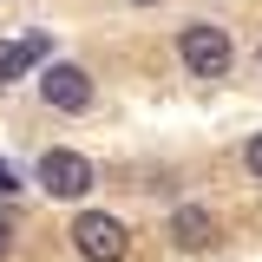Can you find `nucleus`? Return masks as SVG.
Masks as SVG:
<instances>
[{"label": "nucleus", "mask_w": 262, "mask_h": 262, "mask_svg": "<svg viewBox=\"0 0 262 262\" xmlns=\"http://www.w3.org/2000/svg\"><path fill=\"white\" fill-rule=\"evenodd\" d=\"M177 59H184V72H190V79H223L229 59H236V46H229V33H223V27L190 20V27L177 33Z\"/></svg>", "instance_id": "obj_1"}, {"label": "nucleus", "mask_w": 262, "mask_h": 262, "mask_svg": "<svg viewBox=\"0 0 262 262\" xmlns=\"http://www.w3.org/2000/svg\"><path fill=\"white\" fill-rule=\"evenodd\" d=\"M72 249L85 262H125L131 249V236L118 216H105V210H85V216H72Z\"/></svg>", "instance_id": "obj_2"}, {"label": "nucleus", "mask_w": 262, "mask_h": 262, "mask_svg": "<svg viewBox=\"0 0 262 262\" xmlns=\"http://www.w3.org/2000/svg\"><path fill=\"white\" fill-rule=\"evenodd\" d=\"M39 190L59 196V203L85 196V190H92V164L79 158V151H46V158H39Z\"/></svg>", "instance_id": "obj_3"}, {"label": "nucleus", "mask_w": 262, "mask_h": 262, "mask_svg": "<svg viewBox=\"0 0 262 262\" xmlns=\"http://www.w3.org/2000/svg\"><path fill=\"white\" fill-rule=\"evenodd\" d=\"M39 98H46L53 112H85V105H92V79H85V66L53 59L46 72H39Z\"/></svg>", "instance_id": "obj_4"}, {"label": "nucleus", "mask_w": 262, "mask_h": 262, "mask_svg": "<svg viewBox=\"0 0 262 262\" xmlns=\"http://www.w3.org/2000/svg\"><path fill=\"white\" fill-rule=\"evenodd\" d=\"M216 216L210 210H196V203H184V210H170V243L177 249H190V256H203V249H216Z\"/></svg>", "instance_id": "obj_5"}, {"label": "nucleus", "mask_w": 262, "mask_h": 262, "mask_svg": "<svg viewBox=\"0 0 262 262\" xmlns=\"http://www.w3.org/2000/svg\"><path fill=\"white\" fill-rule=\"evenodd\" d=\"M27 66H33V59H27V46H20V39H0V92H7Z\"/></svg>", "instance_id": "obj_6"}, {"label": "nucleus", "mask_w": 262, "mask_h": 262, "mask_svg": "<svg viewBox=\"0 0 262 262\" xmlns=\"http://www.w3.org/2000/svg\"><path fill=\"white\" fill-rule=\"evenodd\" d=\"M243 164L256 170V184H262V131H256V138H249V144H243Z\"/></svg>", "instance_id": "obj_7"}, {"label": "nucleus", "mask_w": 262, "mask_h": 262, "mask_svg": "<svg viewBox=\"0 0 262 262\" xmlns=\"http://www.w3.org/2000/svg\"><path fill=\"white\" fill-rule=\"evenodd\" d=\"M13 190H20V170H13V164L0 158V196H13Z\"/></svg>", "instance_id": "obj_8"}, {"label": "nucleus", "mask_w": 262, "mask_h": 262, "mask_svg": "<svg viewBox=\"0 0 262 262\" xmlns=\"http://www.w3.org/2000/svg\"><path fill=\"white\" fill-rule=\"evenodd\" d=\"M13 256V223H7V216H0V262Z\"/></svg>", "instance_id": "obj_9"}, {"label": "nucleus", "mask_w": 262, "mask_h": 262, "mask_svg": "<svg viewBox=\"0 0 262 262\" xmlns=\"http://www.w3.org/2000/svg\"><path fill=\"white\" fill-rule=\"evenodd\" d=\"M131 7H158V0H131Z\"/></svg>", "instance_id": "obj_10"}]
</instances>
